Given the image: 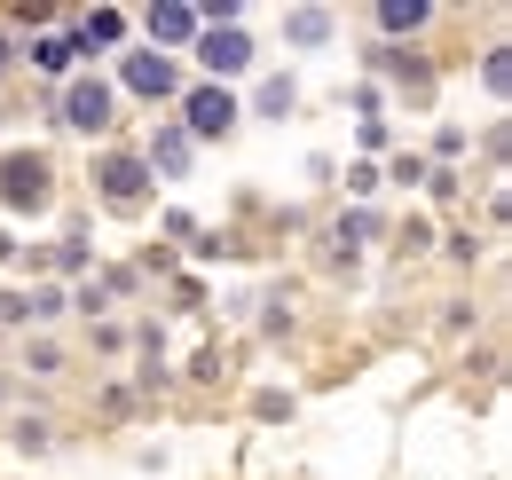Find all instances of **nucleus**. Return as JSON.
<instances>
[{"mask_svg":"<svg viewBox=\"0 0 512 480\" xmlns=\"http://www.w3.org/2000/svg\"><path fill=\"white\" fill-rule=\"evenodd\" d=\"M48 189H56V174H48L40 150H0V205L8 213H40Z\"/></svg>","mask_w":512,"mask_h":480,"instance_id":"nucleus-1","label":"nucleus"},{"mask_svg":"<svg viewBox=\"0 0 512 480\" xmlns=\"http://www.w3.org/2000/svg\"><path fill=\"white\" fill-rule=\"evenodd\" d=\"M95 197L119 205V213H134V205L150 197V166H142V150H103V158H95Z\"/></svg>","mask_w":512,"mask_h":480,"instance_id":"nucleus-2","label":"nucleus"},{"mask_svg":"<svg viewBox=\"0 0 512 480\" xmlns=\"http://www.w3.org/2000/svg\"><path fill=\"white\" fill-rule=\"evenodd\" d=\"M64 119L79 126V134H103V126L119 119V87H111V79H71L64 87Z\"/></svg>","mask_w":512,"mask_h":480,"instance_id":"nucleus-3","label":"nucleus"},{"mask_svg":"<svg viewBox=\"0 0 512 480\" xmlns=\"http://www.w3.org/2000/svg\"><path fill=\"white\" fill-rule=\"evenodd\" d=\"M119 87L142 95V103H166V95H182V79H174V56H158V48H134L119 63Z\"/></svg>","mask_w":512,"mask_h":480,"instance_id":"nucleus-4","label":"nucleus"},{"mask_svg":"<svg viewBox=\"0 0 512 480\" xmlns=\"http://www.w3.org/2000/svg\"><path fill=\"white\" fill-rule=\"evenodd\" d=\"M197 56H205V71H213V87H221V79H237V71L253 63V32H237V24H205V32H197Z\"/></svg>","mask_w":512,"mask_h":480,"instance_id":"nucleus-5","label":"nucleus"},{"mask_svg":"<svg viewBox=\"0 0 512 480\" xmlns=\"http://www.w3.org/2000/svg\"><path fill=\"white\" fill-rule=\"evenodd\" d=\"M237 126V95L229 87H190V119H182V134H229Z\"/></svg>","mask_w":512,"mask_h":480,"instance_id":"nucleus-6","label":"nucleus"},{"mask_svg":"<svg viewBox=\"0 0 512 480\" xmlns=\"http://www.w3.org/2000/svg\"><path fill=\"white\" fill-rule=\"evenodd\" d=\"M142 24H150V40H158V56H166V48H182V40H197V24H205V16H197L190 0H158V8L142 16Z\"/></svg>","mask_w":512,"mask_h":480,"instance_id":"nucleus-7","label":"nucleus"},{"mask_svg":"<svg viewBox=\"0 0 512 480\" xmlns=\"http://www.w3.org/2000/svg\"><path fill=\"white\" fill-rule=\"evenodd\" d=\"M142 166H150V174H190V166H197V158H190V134H182V126L166 119L158 134H150V150H142Z\"/></svg>","mask_w":512,"mask_h":480,"instance_id":"nucleus-8","label":"nucleus"},{"mask_svg":"<svg viewBox=\"0 0 512 480\" xmlns=\"http://www.w3.org/2000/svg\"><path fill=\"white\" fill-rule=\"evenodd\" d=\"M119 32H127V16H119V8H87V16H79V32H71V48H79V56H95V48H119Z\"/></svg>","mask_w":512,"mask_h":480,"instance_id":"nucleus-9","label":"nucleus"},{"mask_svg":"<svg viewBox=\"0 0 512 480\" xmlns=\"http://www.w3.org/2000/svg\"><path fill=\"white\" fill-rule=\"evenodd\" d=\"M426 0H379V32H394V40H410V32H426Z\"/></svg>","mask_w":512,"mask_h":480,"instance_id":"nucleus-10","label":"nucleus"},{"mask_svg":"<svg viewBox=\"0 0 512 480\" xmlns=\"http://www.w3.org/2000/svg\"><path fill=\"white\" fill-rule=\"evenodd\" d=\"M284 32H292L300 48H316V40H331V16H323V8H300V16L284 24Z\"/></svg>","mask_w":512,"mask_h":480,"instance_id":"nucleus-11","label":"nucleus"},{"mask_svg":"<svg viewBox=\"0 0 512 480\" xmlns=\"http://www.w3.org/2000/svg\"><path fill=\"white\" fill-rule=\"evenodd\" d=\"M292 95H300L292 79H260V119H284V111H292Z\"/></svg>","mask_w":512,"mask_h":480,"instance_id":"nucleus-12","label":"nucleus"},{"mask_svg":"<svg viewBox=\"0 0 512 480\" xmlns=\"http://www.w3.org/2000/svg\"><path fill=\"white\" fill-rule=\"evenodd\" d=\"M481 79H489V95H505V79H512V56H505V48L489 56V71H481Z\"/></svg>","mask_w":512,"mask_h":480,"instance_id":"nucleus-13","label":"nucleus"}]
</instances>
